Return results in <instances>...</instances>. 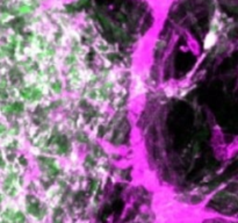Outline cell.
Masks as SVG:
<instances>
[{
	"instance_id": "6da1fadb",
	"label": "cell",
	"mask_w": 238,
	"mask_h": 223,
	"mask_svg": "<svg viewBox=\"0 0 238 223\" xmlns=\"http://www.w3.org/2000/svg\"><path fill=\"white\" fill-rule=\"evenodd\" d=\"M217 42V31L214 30V29H210L209 33H208L206 37H204V42H203V46H204V49H212Z\"/></svg>"
}]
</instances>
